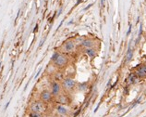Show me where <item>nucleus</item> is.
Wrapping results in <instances>:
<instances>
[{
    "label": "nucleus",
    "mask_w": 146,
    "mask_h": 117,
    "mask_svg": "<svg viewBox=\"0 0 146 117\" xmlns=\"http://www.w3.org/2000/svg\"><path fill=\"white\" fill-rule=\"evenodd\" d=\"M30 110H31V112H38V114H43L46 112V106H45V103L44 102V101H42L41 100H34L33 102L31 104Z\"/></svg>",
    "instance_id": "nucleus-1"
},
{
    "label": "nucleus",
    "mask_w": 146,
    "mask_h": 117,
    "mask_svg": "<svg viewBox=\"0 0 146 117\" xmlns=\"http://www.w3.org/2000/svg\"><path fill=\"white\" fill-rule=\"evenodd\" d=\"M68 61H70V58H68L66 54L60 53L58 58H56V61H54L53 63L55 65V67H56L57 69H63L68 64Z\"/></svg>",
    "instance_id": "nucleus-2"
},
{
    "label": "nucleus",
    "mask_w": 146,
    "mask_h": 117,
    "mask_svg": "<svg viewBox=\"0 0 146 117\" xmlns=\"http://www.w3.org/2000/svg\"><path fill=\"white\" fill-rule=\"evenodd\" d=\"M61 85H62V88L64 89V90L71 91L76 87V82L74 81V79H72V78H70V77H66L62 80Z\"/></svg>",
    "instance_id": "nucleus-3"
},
{
    "label": "nucleus",
    "mask_w": 146,
    "mask_h": 117,
    "mask_svg": "<svg viewBox=\"0 0 146 117\" xmlns=\"http://www.w3.org/2000/svg\"><path fill=\"white\" fill-rule=\"evenodd\" d=\"M62 91V85L58 81H53L51 84V93L54 97H57L61 94Z\"/></svg>",
    "instance_id": "nucleus-4"
},
{
    "label": "nucleus",
    "mask_w": 146,
    "mask_h": 117,
    "mask_svg": "<svg viewBox=\"0 0 146 117\" xmlns=\"http://www.w3.org/2000/svg\"><path fill=\"white\" fill-rule=\"evenodd\" d=\"M53 97L54 96L52 95L51 91L47 90V89H44V90H43L40 93V100L42 101H44V103L51 101L53 100Z\"/></svg>",
    "instance_id": "nucleus-5"
},
{
    "label": "nucleus",
    "mask_w": 146,
    "mask_h": 117,
    "mask_svg": "<svg viewBox=\"0 0 146 117\" xmlns=\"http://www.w3.org/2000/svg\"><path fill=\"white\" fill-rule=\"evenodd\" d=\"M63 53L64 54H70L73 52V50L75 49V44L73 41H67L63 45Z\"/></svg>",
    "instance_id": "nucleus-6"
},
{
    "label": "nucleus",
    "mask_w": 146,
    "mask_h": 117,
    "mask_svg": "<svg viewBox=\"0 0 146 117\" xmlns=\"http://www.w3.org/2000/svg\"><path fill=\"white\" fill-rule=\"evenodd\" d=\"M56 112L59 115H64V116H67L68 114H70V112H68V109L65 106V105H60L58 104L56 108Z\"/></svg>",
    "instance_id": "nucleus-7"
},
{
    "label": "nucleus",
    "mask_w": 146,
    "mask_h": 117,
    "mask_svg": "<svg viewBox=\"0 0 146 117\" xmlns=\"http://www.w3.org/2000/svg\"><path fill=\"white\" fill-rule=\"evenodd\" d=\"M57 103L60 105H66L68 103V98L67 95L65 94H60L59 96H57Z\"/></svg>",
    "instance_id": "nucleus-8"
},
{
    "label": "nucleus",
    "mask_w": 146,
    "mask_h": 117,
    "mask_svg": "<svg viewBox=\"0 0 146 117\" xmlns=\"http://www.w3.org/2000/svg\"><path fill=\"white\" fill-rule=\"evenodd\" d=\"M136 75L139 77H144L146 76V65H143L137 70Z\"/></svg>",
    "instance_id": "nucleus-9"
},
{
    "label": "nucleus",
    "mask_w": 146,
    "mask_h": 117,
    "mask_svg": "<svg viewBox=\"0 0 146 117\" xmlns=\"http://www.w3.org/2000/svg\"><path fill=\"white\" fill-rule=\"evenodd\" d=\"M94 45V42L91 40V39H85V40H83L82 42V46H83V48H92Z\"/></svg>",
    "instance_id": "nucleus-10"
},
{
    "label": "nucleus",
    "mask_w": 146,
    "mask_h": 117,
    "mask_svg": "<svg viewBox=\"0 0 146 117\" xmlns=\"http://www.w3.org/2000/svg\"><path fill=\"white\" fill-rule=\"evenodd\" d=\"M85 53L88 55V57L91 58H94L96 55V51H95V49L93 48H86L85 49Z\"/></svg>",
    "instance_id": "nucleus-11"
},
{
    "label": "nucleus",
    "mask_w": 146,
    "mask_h": 117,
    "mask_svg": "<svg viewBox=\"0 0 146 117\" xmlns=\"http://www.w3.org/2000/svg\"><path fill=\"white\" fill-rule=\"evenodd\" d=\"M133 56V52H132V50H131V48H129L128 49V53H127V62H129L130 60H131V58Z\"/></svg>",
    "instance_id": "nucleus-12"
},
{
    "label": "nucleus",
    "mask_w": 146,
    "mask_h": 117,
    "mask_svg": "<svg viewBox=\"0 0 146 117\" xmlns=\"http://www.w3.org/2000/svg\"><path fill=\"white\" fill-rule=\"evenodd\" d=\"M55 77H56V81H62L63 78V75L61 73H55Z\"/></svg>",
    "instance_id": "nucleus-13"
},
{
    "label": "nucleus",
    "mask_w": 146,
    "mask_h": 117,
    "mask_svg": "<svg viewBox=\"0 0 146 117\" xmlns=\"http://www.w3.org/2000/svg\"><path fill=\"white\" fill-rule=\"evenodd\" d=\"M29 117H43V114H38V112H30Z\"/></svg>",
    "instance_id": "nucleus-14"
},
{
    "label": "nucleus",
    "mask_w": 146,
    "mask_h": 117,
    "mask_svg": "<svg viewBox=\"0 0 146 117\" xmlns=\"http://www.w3.org/2000/svg\"><path fill=\"white\" fill-rule=\"evenodd\" d=\"M59 52H57V51H56V52H54V54L52 55V57H51V61L52 62H54V61H56V58H58V56H59Z\"/></svg>",
    "instance_id": "nucleus-15"
},
{
    "label": "nucleus",
    "mask_w": 146,
    "mask_h": 117,
    "mask_svg": "<svg viewBox=\"0 0 146 117\" xmlns=\"http://www.w3.org/2000/svg\"><path fill=\"white\" fill-rule=\"evenodd\" d=\"M130 29H131V25L129 26V31H128V34H129L130 33Z\"/></svg>",
    "instance_id": "nucleus-16"
},
{
    "label": "nucleus",
    "mask_w": 146,
    "mask_h": 117,
    "mask_svg": "<svg viewBox=\"0 0 146 117\" xmlns=\"http://www.w3.org/2000/svg\"><path fill=\"white\" fill-rule=\"evenodd\" d=\"M60 117H67V116H64V115H60Z\"/></svg>",
    "instance_id": "nucleus-17"
},
{
    "label": "nucleus",
    "mask_w": 146,
    "mask_h": 117,
    "mask_svg": "<svg viewBox=\"0 0 146 117\" xmlns=\"http://www.w3.org/2000/svg\"><path fill=\"white\" fill-rule=\"evenodd\" d=\"M53 117H56V116H53Z\"/></svg>",
    "instance_id": "nucleus-18"
}]
</instances>
